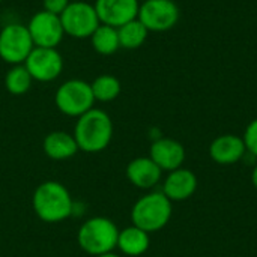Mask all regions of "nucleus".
<instances>
[{
	"mask_svg": "<svg viewBox=\"0 0 257 257\" xmlns=\"http://www.w3.org/2000/svg\"><path fill=\"white\" fill-rule=\"evenodd\" d=\"M74 139L78 149L87 154L104 151L113 137V122L101 108H90L87 113L77 117Z\"/></svg>",
	"mask_w": 257,
	"mask_h": 257,
	"instance_id": "obj_1",
	"label": "nucleus"
},
{
	"mask_svg": "<svg viewBox=\"0 0 257 257\" xmlns=\"http://www.w3.org/2000/svg\"><path fill=\"white\" fill-rule=\"evenodd\" d=\"M32 205L44 223H60L72 214L74 202L68 188L57 181L42 182L33 193Z\"/></svg>",
	"mask_w": 257,
	"mask_h": 257,
	"instance_id": "obj_2",
	"label": "nucleus"
},
{
	"mask_svg": "<svg viewBox=\"0 0 257 257\" xmlns=\"http://www.w3.org/2000/svg\"><path fill=\"white\" fill-rule=\"evenodd\" d=\"M117 226L105 217L89 218L81 224L77 235L80 248L95 257L113 253V250L117 247Z\"/></svg>",
	"mask_w": 257,
	"mask_h": 257,
	"instance_id": "obj_3",
	"label": "nucleus"
},
{
	"mask_svg": "<svg viewBox=\"0 0 257 257\" xmlns=\"http://www.w3.org/2000/svg\"><path fill=\"white\" fill-rule=\"evenodd\" d=\"M172 200L164 193H151L136 202L131 211L134 226L151 233L163 229L172 217Z\"/></svg>",
	"mask_w": 257,
	"mask_h": 257,
	"instance_id": "obj_4",
	"label": "nucleus"
},
{
	"mask_svg": "<svg viewBox=\"0 0 257 257\" xmlns=\"http://www.w3.org/2000/svg\"><path fill=\"white\" fill-rule=\"evenodd\" d=\"M93 102L95 98L90 83L78 78L62 83L54 93V104L59 111L71 117H80L87 113L93 108Z\"/></svg>",
	"mask_w": 257,
	"mask_h": 257,
	"instance_id": "obj_5",
	"label": "nucleus"
},
{
	"mask_svg": "<svg viewBox=\"0 0 257 257\" xmlns=\"http://www.w3.org/2000/svg\"><path fill=\"white\" fill-rule=\"evenodd\" d=\"M35 44L27 26L9 23L0 30V59L9 65H23Z\"/></svg>",
	"mask_w": 257,
	"mask_h": 257,
	"instance_id": "obj_6",
	"label": "nucleus"
},
{
	"mask_svg": "<svg viewBox=\"0 0 257 257\" xmlns=\"http://www.w3.org/2000/svg\"><path fill=\"white\" fill-rule=\"evenodd\" d=\"M60 21L65 35H69L77 39L90 38L101 24L95 6L80 0L71 2L68 5V8L60 15Z\"/></svg>",
	"mask_w": 257,
	"mask_h": 257,
	"instance_id": "obj_7",
	"label": "nucleus"
},
{
	"mask_svg": "<svg viewBox=\"0 0 257 257\" xmlns=\"http://www.w3.org/2000/svg\"><path fill=\"white\" fill-rule=\"evenodd\" d=\"M137 18L149 32H166L176 26L179 8L173 0H145Z\"/></svg>",
	"mask_w": 257,
	"mask_h": 257,
	"instance_id": "obj_8",
	"label": "nucleus"
},
{
	"mask_svg": "<svg viewBox=\"0 0 257 257\" xmlns=\"http://www.w3.org/2000/svg\"><path fill=\"white\" fill-rule=\"evenodd\" d=\"M32 78L41 83L56 80L63 71V59L57 48L35 47L24 62Z\"/></svg>",
	"mask_w": 257,
	"mask_h": 257,
	"instance_id": "obj_9",
	"label": "nucleus"
},
{
	"mask_svg": "<svg viewBox=\"0 0 257 257\" xmlns=\"http://www.w3.org/2000/svg\"><path fill=\"white\" fill-rule=\"evenodd\" d=\"M27 29L35 47L56 48L65 36L60 17L50 14L44 9L36 12L30 18Z\"/></svg>",
	"mask_w": 257,
	"mask_h": 257,
	"instance_id": "obj_10",
	"label": "nucleus"
},
{
	"mask_svg": "<svg viewBox=\"0 0 257 257\" xmlns=\"http://www.w3.org/2000/svg\"><path fill=\"white\" fill-rule=\"evenodd\" d=\"M101 24L119 29L139 15V0H95L93 3Z\"/></svg>",
	"mask_w": 257,
	"mask_h": 257,
	"instance_id": "obj_11",
	"label": "nucleus"
},
{
	"mask_svg": "<svg viewBox=\"0 0 257 257\" xmlns=\"http://www.w3.org/2000/svg\"><path fill=\"white\" fill-rule=\"evenodd\" d=\"M161 170H176L185 160L184 146L173 139H157L151 146L149 157Z\"/></svg>",
	"mask_w": 257,
	"mask_h": 257,
	"instance_id": "obj_12",
	"label": "nucleus"
},
{
	"mask_svg": "<svg viewBox=\"0 0 257 257\" xmlns=\"http://www.w3.org/2000/svg\"><path fill=\"white\" fill-rule=\"evenodd\" d=\"M245 151L247 148H245L244 139L238 136H232V134L217 137L211 143V148H209V154L212 160L223 166L238 163L244 157Z\"/></svg>",
	"mask_w": 257,
	"mask_h": 257,
	"instance_id": "obj_13",
	"label": "nucleus"
},
{
	"mask_svg": "<svg viewBox=\"0 0 257 257\" xmlns=\"http://www.w3.org/2000/svg\"><path fill=\"white\" fill-rule=\"evenodd\" d=\"M196 188H197L196 175L191 170L176 169L167 176V179L164 182L163 193L166 194V197L169 200L181 202V200L191 197L194 194Z\"/></svg>",
	"mask_w": 257,
	"mask_h": 257,
	"instance_id": "obj_14",
	"label": "nucleus"
},
{
	"mask_svg": "<svg viewBox=\"0 0 257 257\" xmlns=\"http://www.w3.org/2000/svg\"><path fill=\"white\" fill-rule=\"evenodd\" d=\"M42 149L44 154L54 161L68 160L80 151L74 136L66 131H53L47 134L42 142Z\"/></svg>",
	"mask_w": 257,
	"mask_h": 257,
	"instance_id": "obj_15",
	"label": "nucleus"
},
{
	"mask_svg": "<svg viewBox=\"0 0 257 257\" xmlns=\"http://www.w3.org/2000/svg\"><path fill=\"white\" fill-rule=\"evenodd\" d=\"M161 169L151 158H136L126 166V178L139 188H152L161 179Z\"/></svg>",
	"mask_w": 257,
	"mask_h": 257,
	"instance_id": "obj_16",
	"label": "nucleus"
},
{
	"mask_svg": "<svg viewBox=\"0 0 257 257\" xmlns=\"http://www.w3.org/2000/svg\"><path fill=\"white\" fill-rule=\"evenodd\" d=\"M151 244L149 233L139 229L137 226L126 227L119 232L117 238V248L126 256H142L148 251Z\"/></svg>",
	"mask_w": 257,
	"mask_h": 257,
	"instance_id": "obj_17",
	"label": "nucleus"
},
{
	"mask_svg": "<svg viewBox=\"0 0 257 257\" xmlns=\"http://www.w3.org/2000/svg\"><path fill=\"white\" fill-rule=\"evenodd\" d=\"M89 39L92 42L93 50L101 56H111L120 48L117 29L111 26L99 24Z\"/></svg>",
	"mask_w": 257,
	"mask_h": 257,
	"instance_id": "obj_18",
	"label": "nucleus"
},
{
	"mask_svg": "<svg viewBox=\"0 0 257 257\" xmlns=\"http://www.w3.org/2000/svg\"><path fill=\"white\" fill-rule=\"evenodd\" d=\"M148 33H149V30L140 23L139 18L120 26L117 29L120 48H125V50L140 48L145 44V41L148 39Z\"/></svg>",
	"mask_w": 257,
	"mask_h": 257,
	"instance_id": "obj_19",
	"label": "nucleus"
},
{
	"mask_svg": "<svg viewBox=\"0 0 257 257\" xmlns=\"http://www.w3.org/2000/svg\"><path fill=\"white\" fill-rule=\"evenodd\" d=\"M33 78L27 68L23 65H14L5 75V87L11 95L20 96L29 92L32 87Z\"/></svg>",
	"mask_w": 257,
	"mask_h": 257,
	"instance_id": "obj_20",
	"label": "nucleus"
},
{
	"mask_svg": "<svg viewBox=\"0 0 257 257\" xmlns=\"http://www.w3.org/2000/svg\"><path fill=\"white\" fill-rule=\"evenodd\" d=\"M90 87H92L95 101H99V102H110L116 99L122 90L120 81L114 75H110V74H102L96 77L90 83Z\"/></svg>",
	"mask_w": 257,
	"mask_h": 257,
	"instance_id": "obj_21",
	"label": "nucleus"
},
{
	"mask_svg": "<svg viewBox=\"0 0 257 257\" xmlns=\"http://www.w3.org/2000/svg\"><path fill=\"white\" fill-rule=\"evenodd\" d=\"M244 143L247 151L257 157V119L250 122V125L247 126L244 134Z\"/></svg>",
	"mask_w": 257,
	"mask_h": 257,
	"instance_id": "obj_22",
	"label": "nucleus"
},
{
	"mask_svg": "<svg viewBox=\"0 0 257 257\" xmlns=\"http://www.w3.org/2000/svg\"><path fill=\"white\" fill-rule=\"evenodd\" d=\"M71 2L69 0H42V9L54 14V15H62V12L68 8Z\"/></svg>",
	"mask_w": 257,
	"mask_h": 257,
	"instance_id": "obj_23",
	"label": "nucleus"
},
{
	"mask_svg": "<svg viewBox=\"0 0 257 257\" xmlns=\"http://www.w3.org/2000/svg\"><path fill=\"white\" fill-rule=\"evenodd\" d=\"M253 184H254V187L257 188V166L256 169H254V172H253Z\"/></svg>",
	"mask_w": 257,
	"mask_h": 257,
	"instance_id": "obj_24",
	"label": "nucleus"
},
{
	"mask_svg": "<svg viewBox=\"0 0 257 257\" xmlns=\"http://www.w3.org/2000/svg\"><path fill=\"white\" fill-rule=\"evenodd\" d=\"M96 257H119L117 254H114V253H107V254H101V256H96Z\"/></svg>",
	"mask_w": 257,
	"mask_h": 257,
	"instance_id": "obj_25",
	"label": "nucleus"
},
{
	"mask_svg": "<svg viewBox=\"0 0 257 257\" xmlns=\"http://www.w3.org/2000/svg\"><path fill=\"white\" fill-rule=\"evenodd\" d=\"M2 2H3V0H0V3H2Z\"/></svg>",
	"mask_w": 257,
	"mask_h": 257,
	"instance_id": "obj_26",
	"label": "nucleus"
}]
</instances>
